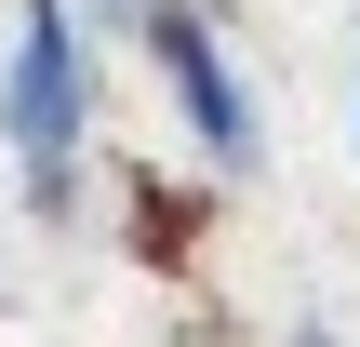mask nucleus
<instances>
[{
	"label": "nucleus",
	"mask_w": 360,
	"mask_h": 347,
	"mask_svg": "<svg viewBox=\"0 0 360 347\" xmlns=\"http://www.w3.org/2000/svg\"><path fill=\"white\" fill-rule=\"evenodd\" d=\"M0 147H13L27 201H67V187H80V147H94V27H80V0H27V13H13Z\"/></svg>",
	"instance_id": "obj_1"
},
{
	"label": "nucleus",
	"mask_w": 360,
	"mask_h": 347,
	"mask_svg": "<svg viewBox=\"0 0 360 347\" xmlns=\"http://www.w3.org/2000/svg\"><path fill=\"white\" fill-rule=\"evenodd\" d=\"M147 67H160V94H174V120H187V147H200L214 174H254V147H267V120H254V80L227 67V40H214V13H187V0H160V13H147Z\"/></svg>",
	"instance_id": "obj_2"
},
{
	"label": "nucleus",
	"mask_w": 360,
	"mask_h": 347,
	"mask_svg": "<svg viewBox=\"0 0 360 347\" xmlns=\"http://www.w3.org/2000/svg\"><path fill=\"white\" fill-rule=\"evenodd\" d=\"M147 13L160 0H80V27H107V40H147Z\"/></svg>",
	"instance_id": "obj_3"
}]
</instances>
